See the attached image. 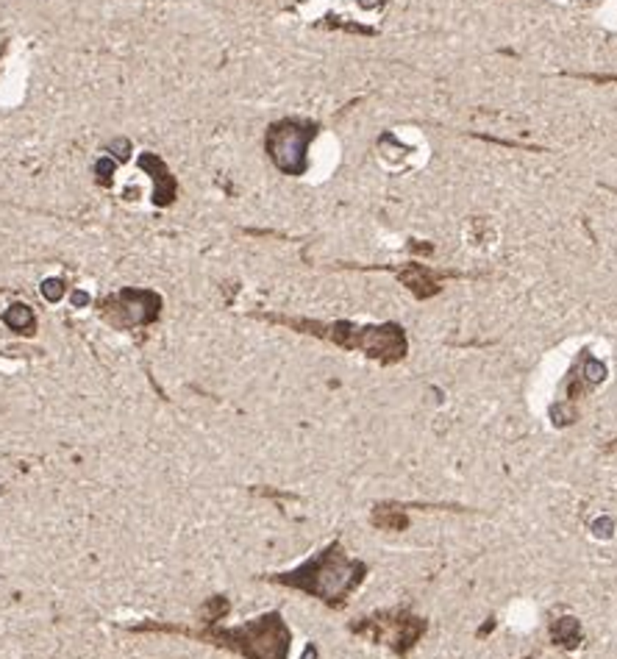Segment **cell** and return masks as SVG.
I'll use <instances>...</instances> for the list:
<instances>
[{
  "instance_id": "3957f363",
  "label": "cell",
  "mask_w": 617,
  "mask_h": 659,
  "mask_svg": "<svg viewBox=\"0 0 617 659\" xmlns=\"http://www.w3.org/2000/svg\"><path fill=\"white\" fill-rule=\"evenodd\" d=\"M317 137V128L312 123L298 120H281L270 125L265 148L273 159V164L286 176H304L306 173V153L312 140Z\"/></svg>"
},
{
  "instance_id": "8992f818",
  "label": "cell",
  "mask_w": 617,
  "mask_h": 659,
  "mask_svg": "<svg viewBox=\"0 0 617 659\" xmlns=\"http://www.w3.org/2000/svg\"><path fill=\"white\" fill-rule=\"evenodd\" d=\"M4 323L17 334H34V328H37V317H34V312H31V307H25V304H14L12 309H6Z\"/></svg>"
},
{
  "instance_id": "7a4b0ae2",
  "label": "cell",
  "mask_w": 617,
  "mask_h": 659,
  "mask_svg": "<svg viewBox=\"0 0 617 659\" xmlns=\"http://www.w3.org/2000/svg\"><path fill=\"white\" fill-rule=\"evenodd\" d=\"M214 640H220V645L240 651L248 659H286L289 651V632L278 612L250 620L240 626V629L217 632Z\"/></svg>"
},
{
  "instance_id": "52a82bcc",
  "label": "cell",
  "mask_w": 617,
  "mask_h": 659,
  "mask_svg": "<svg viewBox=\"0 0 617 659\" xmlns=\"http://www.w3.org/2000/svg\"><path fill=\"white\" fill-rule=\"evenodd\" d=\"M42 295L48 301H59L61 295H64V284L59 281V279H48L45 284H42Z\"/></svg>"
},
{
  "instance_id": "277c9868",
  "label": "cell",
  "mask_w": 617,
  "mask_h": 659,
  "mask_svg": "<svg viewBox=\"0 0 617 659\" xmlns=\"http://www.w3.org/2000/svg\"><path fill=\"white\" fill-rule=\"evenodd\" d=\"M161 298L150 289H122L117 295L101 304L104 317L117 325V328H132V325H145L159 317Z\"/></svg>"
},
{
  "instance_id": "6da1fadb",
  "label": "cell",
  "mask_w": 617,
  "mask_h": 659,
  "mask_svg": "<svg viewBox=\"0 0 617 659\" xmlns=\"http://www.w3.org/2000/svg\"><path fill=\"white\" fill-rule=\"evenodd\" d=\"M362 576H365V565L348 559L340 551V545H331L329 551L309 559L304 568L284 573L278 581H284L289 587H301L322 601H337V599L348 596V592L362 581Z\"/></svg>"
},
{
  "instance_id": "5b68a950",
  "label": "cell",
  "mask_w": 617,
  "mask_h": 659,
  "mask_svg": "<svg viewBox=\"0 0 617 659\" xmlns=\"http://www.w3.org/2000/svg\"><path fill=\"white\" fill-rule=\"evenodd\" d=\"M142 168H148V170L153 173V181L159 184L153 201H156V204H170V201H173V195H176V181H173L170 173L165 170V164H161L156 156L148 153V156H142Z\"/></svg>"
}]
</instances>
